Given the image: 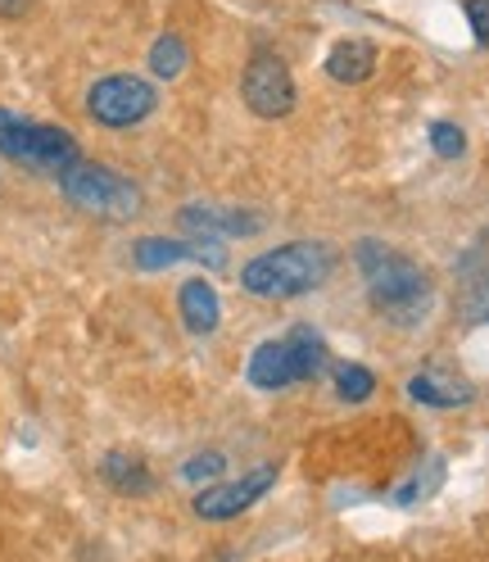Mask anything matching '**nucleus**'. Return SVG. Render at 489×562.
<instances>
[{
	"label": "nucleus",
	"mask_w": 489,
	"mask_h": 562,
	"mask_svg": "<svg viewBox=\"0 0 489 562\" xmlns=\"http://www.w3.org/2000/svg\"><path fill=\"white\" fill-rule=\"evenodd\" d=\"M408 395L431 408H463V404H471V385L448 372H417L408 381Z\"/></svg>",
	"instance_id": "13"
},
{
	"label": "nucleus",
	"mask_w": 489,
	"mask_h": 562,
	"mask_svg": "<svg viewBox=\"0 0 489 562\" xmlns=\"http://www.w3.org/2000/svg\"><path fill=\"white\" fill-rule=\"evenodd\" d=\"M223 468H227L223 453H195V459L182 468V476H186L191 485H208V481H218V476H223Z\"/></svg>",
	"instance_id": "19"
},
{
	"label": "nucleus",
	"mask_w": 489,
	"mask_h": 562,
	"mask_svg": "<svg viewBox=\"0 0 489 562\" xmlns=\"http://www.w3.org/2000/svg\"><path fill=\"white\" fill-rule=\"evenodd\" d=\"M372 391H376V376H372L363 363H344V368H336V395H340L344 404H363Z\"/></svg>",
	"instance_id": "18"
},
{
	"label": "nucleus",
	"mask_w": 489,
	"mask_h": 562,
	"mask_svg": "<svg viewBox=\"0 0 489 562\" xmlns=\"http://www.w3.org/2000/svg\"><path fill=\"white\" fill-rule=\"evenodd\" d=\"M182 259H200L208 268H223L227 250H223V245H208V240H163V236L136 240V268H141V272H159V268L182 263Z\"/></svg>",
	"instance_id": "8"
},
{
	"label": "nucleus",
	"mask_w": 489,
	"mask_h": 562,
	"mask_svg": "<svg viewBox=\"0 0 489 562\" xmlns=\"http://www.w3.org/2000/svg\"><path fill=\"white\" fill-rule=\"evenodd\" d=\"M458 277H463V291H458L463 318L485 323V318H489V236H480L471 250L463 255Z\"/></svg>",
	"instance_id": "9"
},
{
	"label": "nucleus",
	"mask_w": 489,
	"mask_h": 562,
	"mask_svg": "<svg viewBox=\"0 0 489 562\" xmlns=\"http://www.w3.org/2000/svg\"><path fill=\"white\" fill-rule=\"evenodd\" d=\"M276 481V468H254L250 476H240V481H227V485H208L195 495V517L204 521H227L236 513H244L259 495H268Z\"/></svg>",
	"instance_id": "7"
},
{
	"label": "nucleus",
	"mask_w": 489,
	"mask_h": 562,
	"mask_svg": "<svg viewBox=\"0 0 489 562\" xmlns=\"http://www.w3.org/2000/svg\"><path fill=\"white\" fill-rule=\"evenodd\" d=\"M467 23L476 32V42L489 46V0H467Z\"/></svg>",
	"instance_id": "21"
},
{
	"label": "nucleus",
	"mask_w": 489,
	"mask_h": 562,
	"mask_svg": "<svg viewBox=\"0 0 489 562\" xmlns=\"http://www.w3.org/2000/svg\"><path fill=\"white\" fill-rule=\"evenodd\" d=\"M295 381H304V376H299L291 340H263L250 355V385H259V391H286Z\"/></svg>",
	"instance_id": "10"
},
{
	"label": "nucleus",
	"mask_w": 489,
	"mask_h": 562,
	"mask_svg": "<svg viewBox=\"0 0 489 562\" xmlns=\"http://www.w3.org/2000/svg\"><path fill=\"white\" fill-rule=\"evenodd\" d=\"M372 68H376V46L363 42V37H349V42H340V46L327 55V74H331L336 82H367Z\"/></svg>",
	"instance_id": "15"
},
{
	"label": "nucleus",
	"mask_w": 489,
	"mask_h": 562,
	"mask_svg": "<svg viewBox=\"0 0 489 562\" xmlns=\"http://www.w3.org/2000/svg\"><path fill=\"white\" fill-rule=\"evenodd\" d=\"M100 476H104V485H110V490H118V495H132V499H141V495H150V490H155L150 468L136 459V453H118V449L104 453Z\"/></svg>",
	"instance_id": "12"
},
{
	"label": "nucleus",
	"mask_w": 489,
	"mask_h": 562,
	"mask_svg": "<svg viewBox=\"0 0 489 562\" xmlns=\"http://www.w3.org/2000/svg\"><path fill=\"white\" fill-rule=\"evenodd\" d=\"M87 114L104 127H132L155 114V87L132 78V74H114V78H100L87 95Z\"/></svg>",
	"instance_id": "5"
},
{
	"label": "nucleus",
	"mask_w": 489,
	"mask_h": 562,
	"mask_svg": "<svg viewBox=\"0 0 489 562\" xmlns=\"http://www.w3.org/2000/svg\"><path fill=\"white\" fill-rule=\"evenodd\" d=\"M186 59H191V50H186V42L182 37H159L155 42V50H150V68H155V78H178L182 68H186Z\"/></svg>",
	"instance_id": "17"
},
{
	"label": "nucleus",
	"mask_w": 489,
	"mask_h": 562,
	"mask_svg": "<svg viewBox=\"0 0 489 562\" xmlns=\"http://www.w3.org/2000/svg\"><path fill=\"white\" fill-rule=\"evenodd\" d=\"M59 191L68 195L73 209L95 214V218H110V223H127V218L141 214V187L127 182L114 168L91 164V159H78L73 168H64Z\"/></svg>",
	"instance_id": "3"
},
{
	"label": "nucleus",
	"mask_w": 489,
	"mask_h": 562,
	"mask_svg": "<svg viewBox=\"0 0 489 562\" xmlns=\"http://www.w3.org/2000/svg\"><path fill=\"white\" fill-rule=\"evenodd\" d=\"M27 5L32 0H0V19H19V14H27Z\"/></svg>",
	"instance_id": "22"
},
{
	"label": "nucleus",
	"mask_w": 489,
	"mask_h": 562,
	"mask_svg": "<svg viewBox=\"0 0 489 562\" xmlns=\"http://www.w3.org/2000/svg\"><path fill=\"white\" fill-rule=\"evenodd\" d=\"M0 155H10L14 164H27L37 172H64L82 159L78 140L64 127H46V123H27V119H10V127L0 132Z\"/></svg>",
	"instance_id": "4"
},
{
	"label": "nucleus",
	"mask_w": 489,
	"mask_h": 562,
	"mask_svg": "<svg viewBox=\"0 0 489 562\" xmlns=\"http://www.w3.org/2000/svg\"><path fill=\"white\" fill-rule=\"evenodd\" d=\"M336 268V255L322 240H295L282 250H268L240 268V286L259 300H291L312 286H322Z\"/></svg>",
	"instance_id": "2"
},
{
	"label": "nucleus",
	"mask_w": 489,
	"mask_h": 562,
	"mask_svg": "<svg viewBox=\"0 0 489 562\" xmlns=\"http://www.w3.org/2000/svg\"><path fill=\"white\" fill-rule=\"evenodd\" d=\"M286 340H291V349H295L299 376H304V381H308V376H318V368H322V359H327V345H322V336H318V331H308V327H295Z\"/></svg>",
	"instance_id": "16"
},
{
	"label": "nucleus",
	"mask_w": 489,
	"mask_h": 562,
	"mask_svg": "<svg viewBox=\"0 0 489 562\" xmlns=\"http://www.w3.org/2000/svg\"><path fill=\"white\" fill-rule=\"evenodd\" d=\"M10 119H14V114H5V110H0V132H5V127H10Z\"/></svg>",
	"instance_id": "23"
},
{
	"label": "nucleus",
	"mask_w": 489,
	"mask_h": 562,
	"mask_svg": "<svg viewBox=\"0 0 489 562\" xmlns=\"http://www.w3.org/2000/svg\"><path fill=\"white\" fill-rule=\"evenodd\" d=\"M178 304H182V323H186V331H195V336H208V331L218 327V318H223L218 291L208 286V281H186Z\"/></svg>",
	"instance_id": "14"
},
{
	"label": "nucleus",
	"mask_w": 489,
	"mask_h": 562,
	"mask_svg": "<svg viewBox=\"0 0 489 562\" xmlns=\"http://www.w3.org/2000/svg\"><path fill=\"white\" fill-rule=\"evenodd\" d=\"M240 95L244 104L259 114V119H282L295 110V78L291 68L276 59L272 50H259L244 68V82H240Z\"/></svg>",
	"instance_id": "6"
},
{
	"label": "nucleus",
	"mask_w": 489,
	"mask_h": 562,
	"mask_svg": "<svg viewBox=\"0 0 489 562\" xmlns=\"http://www.w3.org/2000/svg\"><path fill=\"white\" fill-rule=\"evenodd\" d=\"M182 227L195 232V240H223V236H244L259 232L263 223L254 214H231V209H208V204H191L182 209Z\"/></svg>",
	"instance_id": "11"
},
{
	"label": "nucleus",
	"mask_w": 489,
	"mask_h": 562,
	"mask_svg": "<svg viewBox=\"0 0 489 562\" xmlns=\"http://www.w3.org/2000/svg\"><path fill=\"white\" fill-rule=\"evenodd\" d=\"M431 146H435V155H444V159H458V155L467 150V136L453 127V123H435V127H431Z\"/></svg>",
	"instance_id": "20"
},
{
	"label": "nucleus",
	"mask_w": 489,
	"mask_h": 562,
	"mask_svg": "<svg viewBox=\"0 0 489 562\" xmlns=\"http://www.w3.org/2000/svg\"><path fill=\"white\" fill-rule=\"evenodd\" d=\"M359 268L367 277L372 304L386 313L390 323H417V318H427L431 281H427L422 263H412L399 250H386L380 240H363L359 245Z\"/></svg>",
	"instance_id": "1"
}]
</instances>
